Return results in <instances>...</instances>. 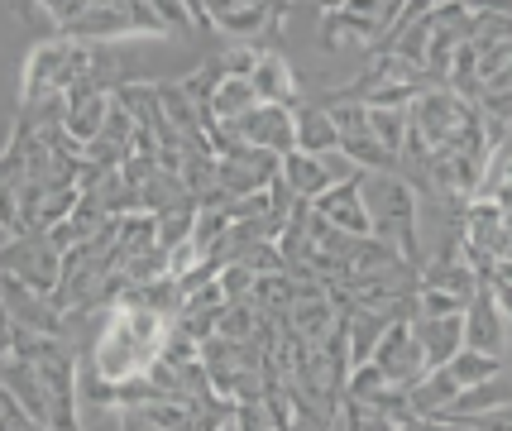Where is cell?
I'll return each instance as SVG.
<instances>
[{
  "instance_id": "cell-1",
  "label": "cell",
  "mask_w": 512,
  "mask_h": 431,
  "mask_svg": "<svg viewBox=\"0 0 512 431\" xmlns=\"http://www.w3.org/2000/svg\"><path fill=\"white\" fill-rule=\"evenodd\" d=\"M173 317H158V312H130V307H111L91 350L82 345L87 364L111 379V384H125V379H139L149 374L158 360H163V345L173 336Z\"/></svg>"
},
{
  "instance_id": "cell-15",
  "label": "cell",
  "mask_w": 512,
  "mask_h": 431,
  "mask_svg": "<svg viewBox=\"0 0 512 431\" xmlns=\"http://www.w3.org/2000/svg\"><path fill=\"white\" fill-rule=\"evenodd\" d=\"M297 149L302 154H312V159H321V154H340V130H335V120L326 106H297Z\"/></svg>"
},
{
  "instance_id": "cell-2",
  "label": "cell",
  "mask_w": 512,
  "mask_h": 431,
  "mask_svg": "<svg viewBox=\"0 0 512 431\" xmlns=\"http://www.w3.org/2000/svg\"><path fill=\"white\" fill-rule=\"evenodd\" d=\"M364 211H369V235L383 240L388 250H398L412 269L422 273V202L407 187L402 173H359Z\"/></svg>"
},
{
  "instance_id": "cell-10",
  "label": "cell",
  "mask_w": 512,
  "mask_h": 431,
  "mask_svg": "<svg viewBox=\"0 0 512 431\" xmlns=\"http://www.w3.org/2000/svg\"><path fill=\"white\" fill-rule=\"evenodd\" d=\"M412 336L422 341L431 369H446L465 350V317H412Z\"/></svg>"
},
{
  "instance_id": "cell-7",
  "label": "cell",
  "mask_w": 512,
  "mask_h": 431,
  "mask_svg": "<svg viewBox=\"0 0 512 431\" xmlns=\"http://www.w3.org/2000/svg\"><path fill=\"white\" fill-rule=\"evenodd\" d=\"M369 364H379V374L393 388H412L426 369H431L422 341L412 336V321H393V326L383 331V341H379V350H374V360Z\"/></svg>"
},
{
  "instance_id": "cell-19",
  "label": "cell",
  "mask_w": 512,
  "mask_h": 431,
  "mask_svg": "<svg viewBox=\"0 0 512 431\" xmlns=\"http://www.w3.org/2000/svg\"><path fill=\"white\" fill-rule=\"evenodd\" d=\"M446 369L455 374L460 388H479V384H493V379L503 374V360H498V355H479V350H460Z\"/></svg>"
},
{
  "instance_id": "cell-11",
  "label": "cell",
  "mask_w": 512,
  "mask_h": 431,
  "mask_svg": "<svg viewBox=\"0 0 512 431\" xmlns=\"http://www.w3.org/2000/svg\"><path fill=\"white\" fill-rule=\"evenodd\" d=\"M5 393L20 403L39 427H53V408H48V388H44V374H39V364L29 360H5Z\"/></svg>"
},
{
  "instance_id": "cell-22",
  "label": "cell",
  "mask_w": 512,
  "mask_h": 431,
  "mask_svg": "<svg viewBox=\"0 0 512 431\" xmlns=\"http://www.w3.org/2000/svg\"><path fill=\"white\" fill-rule=\"evenodd\" d=\"M201 360V345L192 341V336H182L178 326H173V336H168V345H163V364H173V369H187V364Z\"/></svg>"
},
{
  "instance_id": "cell-12",
  "label": "cell",
  "mask_w": 512,
  "mask_h": 431,
  "mask_svg": "<svg viewBox=\"0 0 512 431\" xmlns=\"http://www.w3.org/2000/svg\"><path fill=\"white\" fill-rule=\"evenodd\" d=\"M111 106H115V96H106V91H67V125L63 130L87 149V144L101 139L106 120H111Z\"/></svg>"
},
{
  "instance_id": "cell-9",
  "label": "cell",
  "mask_w": 512,
  "mask_h": 431,
  "mask_svg": "<svg viewBox=\"0 0 512 431\" xmlns=\"http://www.w3.org/2000/svg\"><path fill=\"white\" fill-rule=\"evenodd\" d=\"M249 87L259 91V106H288V111L307 106V101H302V87H297V72L288 68L283 53H264L254 77H249Z\"/></svg>"
},
{
  "instance_id": "cell-13",
  "label": "cell",
  "mask_w": 512,
  "mask_h": 431,
  "mask_svg": "<svg viewBox=\"0 0 512 431\" xmlns=\"http://www.w3.org/2000/svg\"><path fill=\"white\" fill-rule=\"evenodd\" d=\"M312 211H316V216H326L331 226H340L345 235H359V240H369V211H364V192H359V178H355V182H340V187H331L326 197H316Z\"/></svg>"
},
{
  "instance_id": "cell-14",
  "label": "cell",
  "mask_w": 512,
  "mask_h": 431,
  "mask_svg": "<svg viewBox=\"0 0 512 431\" xmlns=\"http://www.w3.org/2000/svg\"><path fill=\"white\" fill-rule=\"evenodd\" d=\"M460 393H465V388L455 384V374H450V369H426L422 379L407 388V398H412V412H417L422 422L441 417V412H446L450 403L460 398Z\"/></svg>"
},
{
  "instance_id": "cell-3",
  "label": "cell",
  "mask_w": 512,
  "mask_h": 431,
  "mask_svg": "<svg viewBox=\"0 0 512 431\" xmlns=\"http://www.w3.org/2000/svg\"><path fill=\"white\" fill-rule=\"evenodd\" d=\"M87 77V44H72V39H48L24 58V77H20V111H34L53 96L82 87Z\"/></svg>"
},
{
  "instance_id": "cell-18",
  "label": "cell",
  "mask_w": 512,
  "mask_h": 431,
  "mask_svg": "<svg viewBox=\"0 0 512 431\" xmlns=\"http://www.w3.org/2000/svg\"><path fill=\"white\" fill-rule=\"evenodd\" d=\"M369 135L402 163V149H407V106H369Z\"/></svg>"
},
{
  "instance_id": "cell-4",
  "label": "cell",
  "mask_w": 512,
  "mask_h": 431,
  "mask_svg": "<svg viewBox=\"0 0 512 431\" xmlns=\"http://www.w3.org/2000/svg\"><path fill=\"white\" fill-rule=\"evenodd\" d=\"M398 0H383V5H374V0H364V5H331L326 15H321V48H340L345 39H359V44L374 48L393 34V24H398Z\"/></svg>"
},
{
  "instance_id": "cell-21",
  "label": "cell",
  "mask_w": 512,
  "mask_h": 431,
  "mask_svg": "<svg viewBox=\"0 0 512 431\" xmlns=\"http://www.w3.org/2000/svg\"><path fill=\"white\" fill-rule=\"evenodd\" d=\"M446 422H469L474 431H512V403H498V408L469 412V417H446Z\"/></svg>"
},
{
  "instance_id": "cell-8",
  "label": "cell",
  "mask_w": 512,
  "mask_h": 431,
  "mask_svg": "<svg viewBox=\"0 0 512 431\" xmlns=\"http://www.w3.org/2000/svg\"><path fill=\"white\" fill-rule=\"evenodd\" d=\"M5 317H10V326H24L34 336H67V317L58 312V302L20 278H10V273H5Z\"/></svg>"
},
{
  "instance_id": "cell-23",
  "label": "cell",
  "mask_w": 512,
  "mask_h": 431,
  "mask_svg": "<svg viewBox=\"0 0 512 431\" xmlns=\"http://www.w3.org/2000/svg\"><path fill=\"white\" fill-rule=\"evenodd\" d=\"M254 283H259V278H254L245 264H225V269H221V288H225V297H230V302H249Z\"/></svg>"
},
{
  "instance_id": "cell-5",
  "label": "cell",
  "mask_w": 512,
  "mask_h": 431,
  "mask_svg": "<svg viewBox=\"0 0 512 431\" xmlns=\"http://www.w3.org/2000/svg\"><path fill=\"white\" fill-rule=\"evenodd\" d=\"M5 273L53 297L63 283V254L53 250L48 235H15V240H5Z\"/></svg>"
},
{
  "instance_id": "cell-24",
  "label": "cell",
  "mask_w": 512,
  "mask_h": 431,
  "mask_svg": "<svg viewBox=\"0 0 512 431\" xmlns=\"http://www.w3.org/2000/svg\"><path fill=\"white\" fill-rule=\"evenodd\" d=\"M493 278H498V283H508V288H512V259H508V264H493Z\"/></svg>"
},
{
  "instance_id": "cell-6",
  "label": "cell",
  "mask_w": 512,
  "mask_h": 431,
  "mask_svg": "<svg viewBox=\"0 0 512 431\" xmlns=\"http://www.w3.org/2000/svg\"><path fill=\"white\" fill-rule=\"evenodd\" d=\"M225 130L240 139L245 149H264L273 159H288L297 149V111H288V106H254L245 120H235Z\"/></svg>"
},
{
  "instance_id": "cell-17",
  "label": "cell",
  "mask_w": 512,
  "mask_h": 431,
  "mask_svg": "<svg viewBox=\"0 0 512 431\" xmlns=\"http://www.w3.org/2000/svg\"><path fill=\"white\" fill-rule=\"evenodd\" d=\"M388 326H393V321L383 317V312H355V317H350V369L374 360V350H379Z\"/></svg>"
},
{
  "instance_id": "cell-16",
  "label": "cell",
  "mask_w": 512,
  "mask_h": 431,
  "mask_svg": "<svg viewBox=\"0 0 512 431\" xmlns=\"http://www.w3.org/2000/svg\"><path fill=\"white\" fill-rule=\"evenodd\" d=\"M254 106H259V91L249 87V82L225 77L221 87H216V96H211V120H216V125H235V120H245Z\"/></svg>"
},
{
  "instance_id": "cell-20",
  "label": "cell",
  "mask_w": 512,
  "mask_h": 431,
  "mask_svg": "<svg viewBox=\"0 0 512 431\" xmlns=\"http://www.w3.org/2000/svg\"><path fill=\"white\" fill-rule=\"evenodd\" d=\"M197 211L201 206H173V211H163V216H158V245H163L168 254L192 240V230H197Z\"/></svg>"
}]
</instances>
